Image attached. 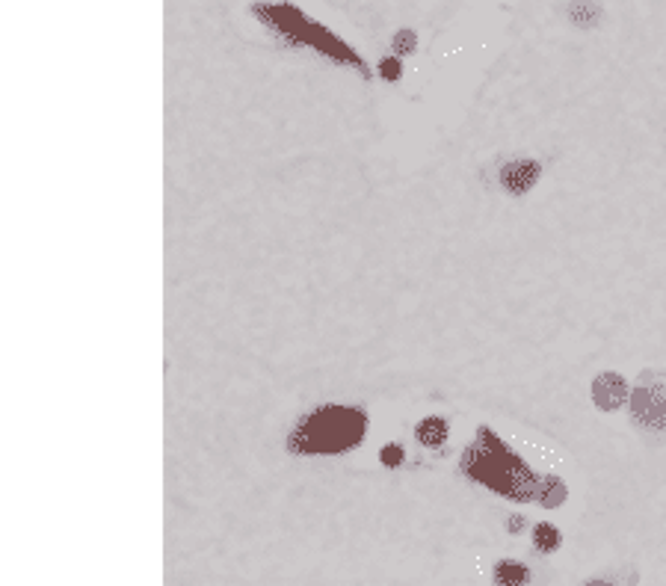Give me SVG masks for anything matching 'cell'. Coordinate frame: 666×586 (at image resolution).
<instances>
[{
    "mask_svg": "<svg viewBox=\"0 0 666 586\" xmlns=\"http://www.w3.org/2000/svg\"><path fill=\"white\" fill-rule=\"evenodd\" d=\"M459 471L471 483H477V486H483L495 495H504L507 501L536 504V498H539L542 477L492 427L477 430L474 441L462 453Z\"/></svg>",
    "mask_w": 666,
    "mask_h": 586,
    "instance_id": "1",
    "label": "cell"
},
{
    "mask_svg": "<svg viewBox=\"0 0 666 586\" xmlns=\"http://www.w3.org/2000/svg\"><path fill=\"white\" fill-rule=\"evenodd\" d=\"M255 15V21H261L279 42H285L288 48L314 54L320 60L347 66L353 72H359L365 80H370V69L365 57L350 48L335 30H329L320 21H311L299 6L288 3V0H276V3H252L249 9Z\"/></svg>",
    "mask_w": 666,
    "mask_h": 586,
    "instance_id": "2",
    "label": "cell"
},
{
    "mask_svg": "<svg viewBox=\"0 0 666 586\" xmlns=\"http://www.w3.org/2000/svg\"><path fill=\"white\" fill-rule=\"evenodd\" d=\"M368 427L370 418L362 406L320 403L299 415L288 436V450L296 456H344L365 441Z\"/></svg>",
    "mask_w": 666,
    "mask_h": 586,
    "instance_id": "3",
    "label": "cell"
},
{
    "mask_svg": "<svg viewBox=\"0 0 666 586\" xmlns=\"http://www.w3.org/2000/svg\"><path fill=\"white\" fill-rule=\"evenodd\" d=\"M628 415L643 441L661 444L666 439V370L649 367L634 379Z\"/></svg>",
    "mask_w": 666,
    "mask_h": 586,
    "instance_id": "4",
    "label": "cell"
},
{
    "mask_svg": "<svg viewBox=\"0 0 666 586\" xmlns=\"http://www.w3.org/2000/svg\"><path fill=\"white\" fill-rule=\"evenodd\" d=\"M542 172H545L542 160L518 154V157H507L498 163V184L507 196L521 199L542 181Z\"/></svg>",
    "mask_w": 666,
    "mask_h": 586,
    "instance_id": "5",
    "label": "cell"
},
{
    "mask_svg": "<svg viewBox=\"0 0 666 586\" xmlns=\"http://www.w3.org/2000/svg\"><path fill=\"white\" fill-rule=\"evenodd\" d=\"M592 403L601 409V412H619L628 397H631V382L619 373V370H601L590 385Z\"/></svg>",
    "mask_w": 666,
    "mask_h": 586,
    "instance_id": "6",
    "label": "cell"
},
{
    "mask_svg": "<svg viewBox=\"0 0 666 586\" xmlns=\"http://www.w3.org/2000/svg\"><path fill=\"white\" fill-rule=\"evenodd\" d=\"M530 542H533V551L542 554V557H551L563 548V530L551 521H539L533 524V533H530Z\"/></svg>",
    "mask_w": 666,
    "mask_h": 586,
    "instance_id": "7",
    "label": "cell"
},
{
    "mask_svg": "<svg viewBox=\"0 0 666 586\" xmlns=\"http://www.w3.org/2000/svg\"><path fill=\"white\" fill-rule=\"evenodd\" d=\"M601 3L598 0H569L566 3V18L575 24V27H584V30H592L601 24Z\"/></svg>",
    "mask_w": 666,
    "mask_h": 586,
    "instance_id": "8",
    "label": "cell"
},
{
    "mask_svg": "<svg viewBox=\"0 0 666 586\" xmlns=\"http://www.w3.org/2000/svg\"><path fill=\"white\" fill-rule=\"evenodd\" d=\"M566 498H569V486H566L557 474H545L542 483H539V498H536V504L545 507V510H557V507L566 504Z\"/></svg>",
    "mask_w": 666,
    "mask_h": 586,
    "instance_id": "9",
    "label": "cell"
},
{
    "mask_svg": "<svg viewBox=\"0 0 666 586\" xmlns=\"http://www.w3.org/2000/svg\"><path fill=\"white\" fill-rule=\"evenodd\" d=\"M447 433H450L447 421H444V418H436V415L418 421V427H415V439L421 441L424 447H442L444 441H447Z\"/></svg>",
    "mask_w": 666,
    "mask_h": 586,
    "instance_id": "10",
    "label": "cell"
},
{
    "mask_svg": "<svg viewBox=\"0 0 666 586\" xmlns=\"http://www.w3.org/2000/svg\"><path fill=\"white\" fill-rule=\"evenodd\" d=\"M495 584H527L530 581V569L518 560H498L492 569Z\"/></svg>",
    "mask_w": 666,
    "mask_h": 586,
    "instance_id": "11",
    "label": "cell"
},
{
    "mask_svg": "<svg viewBox=\"0 0 666 586\" xmlns=\"http://www.w3.org/2000/svg\"><path fill=\"white\" fill-rule=\"evenodd\" d=\"M391 51H394L397 57H409V54H415V51H418V33L409 30V27L397 30L394 39H391Z\"/></svg>",
    "mask_w": 666,
    "mask_h": 586,
    "instance_id": "12",
    "label": "cell"
},
{
    "mask_svg": "<svg viewBox=\"0 0 666 586\" xmlns=\"http://www.w3.org/2000/svg\"><path fill=\"white\" fill-rule=\"evenodd\" d=\"M403 57H385L382 63H379V74L385 77V80H391V83H397L400 77H403V63H400Z\"/></svg>",
    "mask_w": 666,
    "mask_h": 586,
    "instance_id": "13",
    "label": "cell"
},
{
    "mask_svg": "<svg viewBox=\"0 0 666 586\" xmlns=\"http://www.w3.org/2000/svg\"><path fill=\"white\" fill-rule=\"evenodd\" d=\"M379 459H382V465L397 468V465H403V462H406V450H403L400 444H388V447H382V450H379Z\"/></svg>",
    "mask_w": 666,
    "mask_h": 586,
    "instance_id": "14",
    "label": "cell"
},
{
    "mask_svg": "<svg viewBox=\"0 0 666 586\" xmlns=\"http://www.w3.org/2000/svg\"><path fill=\"white\" fill-rule=\"evenodd\" d=\"M524 527H527V518H524V515H510V518H507V530H510L513 536H518Z\"/></svg>",
    "mask_w": 666,
    "mask_h": 586,
    "instance_id": "15",
    "label": "cell"
}]
</instances>
